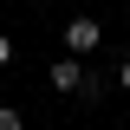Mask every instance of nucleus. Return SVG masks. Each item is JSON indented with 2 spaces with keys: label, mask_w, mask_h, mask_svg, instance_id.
Instances as JSON below:
<instances>
[{
  "label": "nucleus",
  "mask_w": 130,
  "mask_h": 130,
  "mask_svg": "<svg viewBox=\"0 0 130 130\" xmlns=\"http://www.w3.org/2000/svg\"><path fill=\"white\" fill-rule=\"evenodd\" d=\"M7 59H13V39H7V32H0V65H7Z\"/></svg>",
  "instance_id": "nucleus-6"
},
{
  "label": "nucleus",
  "mask_w": 130,
  "mask_h": 130,
  "mask_svg": "<svg viewBox=\"0 0 130 130\" xmlns=\"http://www.w3.org/2000/svg\"><path fill=\"white\" fill-rule=\"evenodd\" d=\"M98 46H104V26L98 20H65V52L72 59H91Z\"/></svg>",
  "instance_id": "nucleus-1"
},
{
  "label": "nucleus",
  "mask_w": 130,
  "mask_h": 130,
  "mask_svg": "<svg viewBox=\"0 0 130 130\" xmlns=\"http://www.w3.org/2000/svg\"><path fill=\"white\" fill-rule=\"evenodd\" d=\"M0 130H26V117H20L13 104H0Z\"/></svg>",
  "instance_id": "nucleus-4"
},
{
  "label": "nucleus",
  "mask_w": 130,
  "mask_h": 130,
  "mask_svg": "<svg viewBox=\"0 0 130 130\" xmlns=\"http://www.w3.org/2000/svg\"><path fill=\"white\" fill-rule=\"evenodd\" d=\"M111 78H117V91H130V52L117 59V72H111Z\"/></svg>",
  "instance_id": "nucleus-5"
},
{
  "label": "nucleus",
  "mask_w": 130,
  "mask_h": 130,
  "mask_svg": "<svg viewBox=\"0 0 130 130\" xmlns=\"http://www.w3.org/2000/svg\"><path fill=\"white\" fill-rule=\"evenodd\" d=\"M117 91V78H111V72H85V85H78V98H85V104H98V98H111Z\"/></svg>",
  "instance_id": "nucleus-3"
},
{
  "label": "nucleus",
  "mask_w": 130,
  "mask_h": 130,
  "mask_svg": "<svg viewBox=\"0 0 130 130\" xmlns=\"http://www.w3.org/2000/svg\"><path fill=\"white\" fill-rule=\"evenodd\" d=\"M32 7H46V0H32Z\"/></svg>",
  "instance_id": "nucleus-7"
},
{
  "label": "nucleus",
  "mask_w": 130,
  "mask_h": 130,
  "mask_svg": "<svg viewBox=\"0 0 130 130\" xmlns=\"http://www.w3.org/2000/svg\"><path fill=\"white\" fill-rule=\"evenodd\" d=\"M85 72H91V65H85V59H72V52L46 65V78H52V91H65V98H78V85H85Z\"/></svg>",
  "instance_id": "nucleus-2"
}]
</instances>
